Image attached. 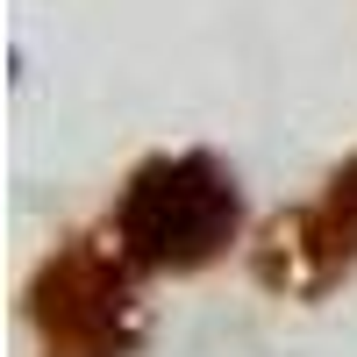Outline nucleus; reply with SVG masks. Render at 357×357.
Instances as JSON below:
<instances>
[{
  "label": "nucleus",
  "mask_w": 357,
  "mask_h": 357,
  "mask_svg": "<svg viewBox=\"0 0 357 357\" xmlns=\"http://www.w3.org/2000/svg\"><path fill=\"white\" fill-rule=\"evenodd\" d=\"M143 264L114 243V229L65 236L29 279V329L43 357H136L151 336V301H143Z\"/></svg>",
  "instance_id": "2"
},
{
  "label": "nucleus",
  "mask_w": 357,
  "mask_h": 357,
  "mask_svg": "<svg viewBox=\"0 0 357 357\" xmlns=\"http://www.w3.org/2000/svg\"><path fill=\"white\" fill-rule=\"evenodd\" d=\"M243 186L215 151H158L143 158L114 193V243L151 279H193L243 243Z\"/></svg>",
  "instance_id": "1"
},
{
  "label": "nucleus",
  "mask_w": 357,
  "mask_h": 357,
  "mask_svg": "<svg viewBox=\"0 0 357 357\" xmlns=\"http://www.w3.org/2000/svg\"><path fill=\"white\" fill-rule=\"evenodd\" d=\"M357 272V151L321 178V193L272 215L250 243V279L279 301H321Z\"/></svg>",
  "instance_id": "3"
}]
</instances>
